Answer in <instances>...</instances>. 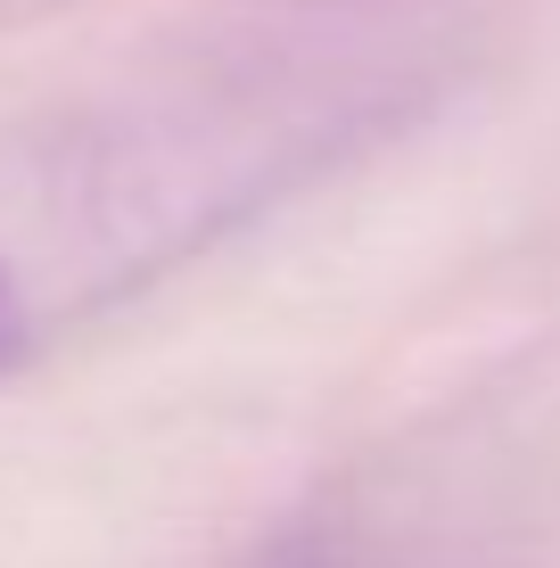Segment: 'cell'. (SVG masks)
<instances>
[{"label": "cell", "mask_w": 560, "mask_h": 568, "mask_svg": "<svg viewBox=\"0 0 560 568\" xmlns=\"http://www.w3.org/2000/svg\"><path fill=\"white\" fill-rule=\"evenodd\" d=\"M388 83L322 58L91 91L0 124V379L215 256L363 149Z\"/></svg>", "instance_id": "1"}]
</instances>
